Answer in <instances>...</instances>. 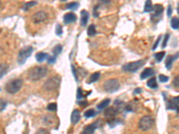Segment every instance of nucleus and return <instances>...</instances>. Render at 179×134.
Listing matches in <instances>:
<instances>
[{"instance_id":"nucleus-1","label":"nucleus","mask_w":179,"mask_h":134,"mask_svg":"<svg viewBox=\"0 0 179 134\" xmlns=\"http://www.w3.org/2000/svg\"><path fill=\"white\" fill-rule=\"evenodd\" d=\"M49 69L44 66H38L29 70L28 71V79L31 81H37L44 78L48 74Z\"/></svg>"},{"instance_id":"nucleus-2","label":"nucleus","mask_w":179,"mask_h":134,"mask_svg":"<svg viewBox=\"0 0 179 134\" xmlns=\"http://www.w3.org/2000/svg\"><path fill=\"white\" fill-rule=\"evenodd\" d=\"M23 81L22 79H13L12 80H9L6 84H5V91L8 94H16L22 87Z\"/></svg>"},{"instance_id":"nucleus-3","label":"nucleus","mask_w":179,"mask_h":134,"mask_svg":"<svg viewBox=\"0 0 179 134\" xmlns=\"http://www.w3.org/2000/svg\"><path fill=\"white\" fill-rule=\"evenodd\" d=\"M60 83H61V77L58 75H55V76L49 78L43 84L42 88L46 91H53V90L58 89Z\"/></svg>"},{"instance_id":"nucleus-4","label":"nucleus","mask_w":179,"mask_h":134,"mask_svg":"<svg viewBox=\"0 0 179 134\" xmlns=\"http://www.w3.org/2000/svg\"><path fill=\"white\" fill-rule=\"evenodd\" d=\"M120 82L118 79H109L103 83V89L108 93H113L118 90Z\"/></svg>"},{"instance_id":"nucleus-5","label":"nucleus","mask_w":179,"mask_h":134,"mask_svg":"<svg viewBox=\"0 0 179 134\" xmlns=\"http://www.w3.org/2000/svg\"><path fill=\"white\" fill-rule=\"evenodd\" d=\"M33 51V48L31 47V46H28V47H25L23 48H22L19 53H18V57H17V62L19 65H23L27 59L31 57V53Z\"/></svg>"},{"instance_id":"nucleus-6","label":"nucleus","mask_w":179,"mask_h":134,"mask_svg":"<svg viewBox=\"0 0 179 134\" xmlns=\"http://www.w3.org/2000/svg\"><path fill=\"white\" fill-rule=\"evenodd\" d=\"M154 124V120L151 116L150 115H144L143 117L141 118L140 122H139V128L140 130L146 132L148 130H150Z\"/></svg>"},{"instance_id":"nucleus-7","label":"nucleus","mask_w":179,"mask_h":134,"mask_svg":"<svg viewBox=\"0 0 179 134\" xmlns=\"http://www.w3.org/2000/svg\"><path fill=\"white\" fill-rule=\"evenodd\" d=\"M144 64H145L144 60H139V61H135V62H131V63H128V64L123 66L122 69H123V71H124L126 72H135L142 66H144Z\"/></svg>"},{"instance_id":"nucleus-8","label":"nucleus","mask_w":179,"mask_h":134,"mask_svg":"<svg viewBox=\"0 0 179 134\" xmlns=\"http://www.w3.org/2000/svg\"><path fill=\"white\" fill-rule=\"evenodd\" d=\"M49 18V13L46 11H38L35 13L32 14L31 16V22L34 24H40L44 22H46Z\"/></svg>"},{"instance_id":"nucleus-9","label":"nucleus","mask_w":179,"mask_h":134,"mask_svg":"<svg viewBox=\"0 0 179 134\" xmlns=\"http://www.w3.org/2000/svg\"><path fill=\"white\" fill-rule=\"evenodd\" d=\"M167 108L169 110H177L178 113H179V96L168 100Z\"/></svg>"},{"instance_id":"nucleus-10","label":"nucleus","mask_w":179,"mask_h":134,"mask_svg":"<svg viewBox=\"0 0 179 134\" xmlns=\"http://www.w3.org/2000/svg\"><path fill=\"white\" fill-rule=\"evenodd\" d=\"M153 10H154V13L151 14V20L153 21V20H155V19H158V20H160V18L162 16V13H163V6L161 5V4H155L154 6H153Z\"/></svg>"},{"instance_id":"nucleus-11","label":"nucleus","mask_w":179,"mask_h":134,"mask_svg":"<svg viewBox=\"0 0 179 134\" xmlns=\"http://www.w3.org/2000/svg\"><path fill=\"white\" fill-rule=\"evenodd\" d=\"M118 111L115 109L114 106H111V107H108L105 109L104 111V115L106 118H110V119H114L115 116L118 115Z\"/></svg>"},{"instance_id":"nucleus-12","label":"nucleus","mask_w":179,"mask_h":134,"mask_svg":"<svg viewBox=\"0 0 179 134\" xmlns=\"http://www.w3.org/2000/svg\"><path fill=\"white\" fill-rule=\"evenodd\" d=\"M97 128H98V123L95 122V123H93V124H91L87 125V126L83 129L82 133L81 134H93L94 133V132H95V130H96Z\"/></svg>"},{"instance_id":"nucleus-13","label":"nucleus","mask_w":179,"mask_h":134,"mask_svg":"<svg viewBox=\"0 0 179 134\" xmlns=\"http://www.w3.org/2000/svg\"><path fill=\"white\" fill-rule=\"evenodd\" d=\"M76 20H77V17L73 13H67L64 15V22L65 24L74 22Z\"/></svg>"},{"instance_id":"nucleus-14","label":"nucleus","mask_w":179,"mask_h":134,"mask_svg":"<svg viewBox=\"0 0 179 134\" xmlns=\"http://www.w3.org/2000/svg\"><path fill=\"white\" fill-rule=\"evenodd\" d=\"M89 17H90V14L86 10H82L81 12V26L82 27H85L87 25Z\"/></svg>"},{"instance_id":"nucleus-15","label":"nucleus","mask_w":179,"mask_h":134,"mask_svg":"<svg viewBox=\"0 0 179 134\" xmlns=\"http://www.w3.org/2000/svg\"><path fill=\"white\" fill-rule=\"evenodd\" d=\"M153 74H154L153 69H151V68H146V69H144V70L141 72L140 78H141V80H145V79H147V78L152 76Z\"/></svg>"},{"instance_id":"nucleus-16","label":"nucleus","mask_w":179,"mask_h":134,"mask_svg":"<svg viewBox=\"0 0 179 134\" xmlns=\"http://www.w3.org/2000/svg\"><path fill=\"white\" fill-rule=\"evenodd\" d=\"M80 119H81V113H80V111L77 110V109L73 110V113H72V115H71V122H72V124H76L80 121Z\"/></svg>"},{"instance_id":"nucleus-17","label":"nucleus","mask_w":179,"mask_h":134,"mask_svg":"<svg viewBox=\"0 0 179 134\" xmlns=\"http://www.w3.org/2000/svg\"><path fill=\"white\" fill-rule=\"evenodd\" d=\"M178 57H179V52L178 53H177L176 55L169 56V57H168V59H167V61H166V68H167L168 70H170V69H171L173 62H174L175 60H177Z\"/></svg>"},{"instance_id":"nucleus-18","label":"nucleus","mask_w":179,"mask_h":134,"mask_svg":"<svg viewBox=\"0 0 179 134\" xmlns=\"http://www.w3.org/2000/svg\"><path fill=\"white\" fill-rule=\"evenodd\" d=\"M42 121H43V124L45 125L51 126V125H53L55 124V117L53 115H46L43 117Z\"/></svg>"},{"instance_id":"nucleus-19","label":"nucleus","mask_w":179,"mask_h":134,"mask_svg":"<svg viewBox=\"0 0 179 134\" xmlns=\"http://www.w3.org/2000/svg\"><path fill=\"white\" fill-rule=\"evenodd\" d=\"M35 58L37 60V62L39 63H42L43 61H45L46 59L49 58V55L47 53H44V52H39L36 54L35 56Z\"/></svg>"},{"instance_id":"nucleus-20","label":"nucleus","mask_w":179,"mask_h":134,"mask_svg":"<svg viewBox=\"0 0 179 134\" xmlns=\"http://www.w3.org/2000/svg\"><path fill=\"white\" fill-rule=\"evenodd\" d=\"M124 106H125L124 103L122 102L121 100H116L114 103V107L118 111V113H121L123 110H124Z\"/></svg>"},{"instance_id":"nucleus-21","label":"nucleus","mask_w":179,"mask_h":134,"mask_svg":"<svg viewBox=\"0 0 179 134\" xmlns=\"http://www.w3.org/2000/svg\"><path fill=\"white\" fill-rule=\"evenodd\" d=\"M110 101H111V100H110L109 98H106V99L102 100L100 103H99V104L97 105V108H98L99 110H102V109H104V108H107V107L109 106Z\"/></svg>"},{"instance_id":"nucleus-22","label":"nucleus","mask_w":179,"mask_h":134,"mask_svg":"<svg viewBox=\"0 0 179 134\" xmlns=\"http://www.w3.org/2000/svg\"><path fill=\"white\" fill-rule=\"evenodd\" d=\"M100 76V72H99V71L93 72V73L91 75V77H90L89 80L87 81V83H88V84H91V83H93V82L97 81V80H99Z\"/></svg>"},{"instance_id":"nucleus-23","label":"nucleus","mask_w":179,"mask_h":134,"mask_svg":"<svg viewBox=\"0 0 179 134\" xmlns=\"http://www.w3.org/2000/svg\"><path fill=\"white\" fill-rule=\"evenodd\" d=\"M147 86L151 89H157L158 88V83H157V80L155 77L151 78L150 80H148L147 81Z\"/></svg>"},{"instance_id":"nucleus-24","label":"nucleus","mask_w":179,"mask_h":134,"mask_svg":"<svg viewBox=\"0 0 179 134\" xmlns=\"http://www.w3.org/2000/svg\"><path fill=\"white\" fill-rule=\"evenodd\" d=\"M170 24H171V27H172L174 30H178L179 29V18L178 17H173V18L171 19Z\"/></svg>"},{"instance_id":"nucleus-25","label":"nucleus","mask_w":179,"mask_h":134,"mask_svg":"<svg viewBox=\"0 0 179 134\" xmlns=\"http://www.w3.org/2000/svg\"><path fill=\"white\" fill-rule=\"evenodd\" d=\"M38 3L36 2V1H30V2H27V3H25V4L23 5V7H22V9H23V11H28L29 9H31V8H32L34 5H36Z\"/></svg>"},{"instance_id":"nucleus-26","label":"nucleus","mask_w":179,"mask_h":134,"mask_svg":"<svg viewBox=\"0 0 179 134\" xmlns=\"http://www.w3.org/2000/svg\"><path fill=\"white\" fill-rule=\"evenodd\" d=\"M96 115H97V113H96V111H95L94 109H89V110L85 111V112H84V114H83L84 117H86V118H91V117H94Z\"/></svg>"},{"instance_id":"nucleus-27","label":"nucleus","mask_w":179,"mask_h":134,"mask_svg":"<svg viewBox=\"0 0 179 134\" xmlns=\"http://www.w3.org/2000/svg\"><path fill=\"white\" fill-rule=\"evenodd\" d=\"M153 10V5H152V3L151 0H147L145 2V5H144V12L145 13H149L151 11Z\"/></svg>"},{"instance_id":"nucleus-28","label":"nucleus","mask_w":179,"mask_h":134,"mask_svg":"<svg viewBox=\"0 0 179 134\" xmlns=\"http://www.w3.org/2000/svg\"><path fill=\"white\" fill-rule=\"evenodd\" d=\"M96 27L94 24H91L90 27L88 28V31H87V33H88V36L90 37H92V36H95L96 35Z\"/></svg>"},{"instance_id":"nucleus-29","label":"nucleus","mask_w":179,"mask_h":134,"mask_svg":"<svg viewBox=\"0 0 179 134\" xmlns=\"http://www.w3.org/2000/svg\"><path fill=\"white\" fill-rule=\"evenodd\" d=\"M80 4L78 2H71V3H68L66 4V9H70V10H75L79 7Z\"/></svg>"},{"instance_id":"nucleus-30","label":"nucleus","mask_w":179,"mask_h":134,"mask_svg":"<svg viewBox=\"0 0 179 134\" xmlns=\"http://www.w3.org/2000/svg\"><path fill=\"white\" fill-rule=\"evenodd\" d=\"M165 54H166V53H165L164 51L156 53V54H155V59H156V61H157V62H161L162 59H163L164 57H165Z\"/></svg>"},{"instance_id":"nucleus-31","label":"nucleus","mask_w":179,"mask_h":134,"mask_svg":"<svg viewBox=\"0 0 179 134\" xmlns=\"http://www.w3.org/2000/svg\"><path fill=\"white\" fill-rule=\"evenodd\" d=\"M62 48H62V46L59 45V44L54 47V48H53V51H52V52H53V54H54V56H55V57H57V56H58V55H59L60 53H61V51H62Z\"/></svg>"},{"instance_id":"nucleus-32","label":"nucleus","mask_w":179,"mask_h":134,"mask_svg":"<svg viewBox=\"0 0 179 134\" xmlns=\"http://www.w3.org/2000/svg\"><path fill=\"white\" fill-rule=\"evenodd\" d=\"M0 69H1V74H0V77H1V79H2V78L4 77V75L6 73L7 70H8V66L2 64V65H1V66H0Z\"/></svg>"},{"instance_id":"nucleus-33","label":"nucleus","mask_w":179,"mask_h":134,"mask_svg":"<svg viewBox=\"0 0 179 134\" xmlns=\"http://www.w3.org/2000/svg\"><path fill=\"white\" fill-rule=\"evenodd\" d=\"M119 124V120L118 119H111V121L109 122V125L111 127V128H114L115 126H117L118 124Z\"/></svg>"},{"instance_id":"nucleus-34","label":"nucleus","mask_w":179,"mask_h":134,"mask_svg":"<svg viewBox=\"0 0 179 134\" xmlns=\"http://www.w3.org/2000/svg\"><path fill=\"white\" fill-rule=\"evenodd\" d=\"M47 109L49 111H56L57 110V104L56 103H50L48 105Z\"/></svg>"},{"instance_id":"nucleus-35","label":"nucleus","mask_w":179,"mask_h":134,"mask_svg":"<svg viewBox=\"0 0 179 134\" xmlns=\"http://www.w3.org/2000/svg\"><path fill=\"white\" fill-rule=\"evenodd\" d=\"M55 32H56V34H57L58 36H61V35L63 34L62 26H61L60 24H58V25L56 26V31H55Z\"/></svg>"},{"instance_id":"nucleus-36","label":"nucleus","mask_w":179,"mask_h":134,"mask_svg":"<svg viewBox=\"0 0 179 134\" xmlns=\"http://www.w3.org/2000/svg\"><path fill=\"white\" fill-rule=\"evenodd\" d=\"M159 79H160V82H167L169 80V77L166 76V75H164V74H160Z\"/></svg>"},{"instance_id":"nucleus-37","label":"nucleus","mask_w":179,"mask_h":134,"mask_svg":"<svg viewBox=\"0 0 179 134\" xmlns=\"http://www.w3.org/2000/svg\"><path fill=\"white\" fill-rule=\"evenodd\" d=\"M173 85H174L176 88L179 89V75H177V76L174 78V80H173Z\"/></svg>"},{"instance_id":"nucleus-38","label":"nucleus","mask_w":179,"mask_h":134,"mask_svg":"<svg viewBox=\"0 0 179 134\" xmlns=\"http://www.w3.org/2000/svg\"><path fill=\"white\" fill-rule=\"evenodd\" d=\"M133 106L132 104H127V105H125V106H124V111H125V112H132V111L133 110Z\"/></svg>"},{"instance_id":"nucleus-39","label":"nucleus","mask_w":179,"mask_h":134,"mask_svg":"<svg viewBox=\"0 0 179 134\" xmlns=\"http://www.w3.org/2000/svg\"><path fill=\"white\" fill-rule=\"evenodd\" d=\"M169 39V34L168 33V34H166V35H165V38H164V40H163V43H162V48H166Z\"/></svg>"},{"instance_id":"nucleus-40","label":"nucleus","mask_w":179,"mask_h":134,"mask_svg":"<svg viewBox=\"0 0 179 134\" xmlns=\"http://www.w3.org/2000/svg\"><path fill=\"white\" fill-rule=\"evenodd\" d=\"M82 97H83V95H82V90L80 88H78V89H77V95H76V98H77V99H80V98H82Z\"/></svg>"},{"instance_id":"nucleus-41","label":"nucleus","mask_w":179,"mask_h":134,"mask_svg":"<svg viewBox=\"0 0 179 134\" xmlns=\"http://www.w3.org/2000/svg\"><path fill=\"white\" fill-rule=\"evenodd\" d=\"M160 40H161V36H160L159 38H158V39L156 40V42H155V44H154V46L152 47V50L154 51L157 48H158V46H159V44H160Z\"/></svg>"},{"instance_id":"nucleus-42","label":"nucleus","mask_w":179,"mask_h":134,"mask_svg":"<svg viewBox=\"0 0 179 134\" xmlns=\"http://www.w3.org/2000/svg\"><path fill=\"white\" fill-rule=\"evenodd\" d=\"M48 63L49 64H54L56 62V57L53 56V57H49V58L47 59Z\"/></svg>"},{"instance_id":"nucleus-43","label":"nucleus","mask_w":179,"mask_h":134,"mask_svg":"<svg viewBox=\"0 0 179 134\" xmlns=\"http://www.w3.org/2000/svg\"><path fill=\"white\" fill-rule=\"evenodd\" d=\"M36 134H49V132L46 129H40L37 131Z\"/></svg>"},{"instance_id":"nucleus-44","label":"nucleus","mask_w":179,"mask_h":134,"mask_svg":"<svg viewBox=\"0 0 179 134\" xmlns=\"http://www.w3.org/2000/svg\"><path fill=\"white\" fill-rule=\"evenodd\" d=\"M72 70H73V76H74V78H75V80L76 81H78V77H77V73H76V71H75V69H74V66L72 65Z\"/></svg>"},{"instance_id":"nucleus-45","label":"nucleus","mask_w":179,"mask_h":134,"mask_svg":"<svg viewBox=\"0 0 179 134\" xmlns=\"http://www.w3.org/2000/svg\"><path fill=\"white\" fill-rule=\"evenodd\" d=\"M171 14H172V7H171V5H169V8H168V16L170 17Z\"/></svg>"},{"instance_id":"nucleus-46","label":"nucleus","mask_w":179,"mask_h":134,"mask_svg":"<svg viewBox=\"0 0 179 134\" xmlns=\"http://www.w3.org/2000/svg\"><path fill=\"white\" fill-rule=\"evenodd\" d=\"M5 106H6V103H5V102H4V100H3V99H1V111H3V110L4 109Z\"/></svg>"},{"instance_id":"nucleus-47","label":"nucleus","mask_w":179,"mask_h":134,"mask_svg":"<svg viewBox=\"0 0 179 134\" xmlns=\"http://www.w3.org/2000/svg\"><path fill=\"white\" fill-rule=\"evenodd\" d=\"M78 104H79L80 106H87V105H88V102H86V101H82V102H78Z\"/></svg>"},{"instance_id":"nucleus-48","label":"nucleus","mask_w":179,"mask_h":134,"mask_svg":"<svg viewBox=\"0 0 179 134\" xmlns=\"http://www.w3.org/2000/svg\"><path fill=\"white\" fill-rule=\"evenodd\" d=\"M142 92V89H135L133 91V94H137V93H141Z\"/></svg>"},{"instance_id":"nucleus-49","label":"nucleus","mask_w":179,"mask_h":134,"mask_svg":"<svg viewBox=\"0 0 179 134\" xmlns=\"http://www.w3.org/2000/svg\"><path fill=\"white\" fill-rule=\"evenodd\" d=\"M178 14H179V4H178Z\"/></svg>"}]
</instances>
